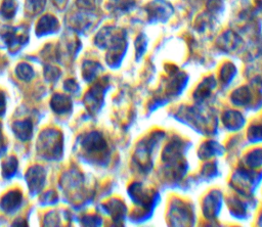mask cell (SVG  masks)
I'll use <instances>...</instances> for the list:
<instances>
[{
  "label": "cell",
  "mask_w": 262,
  "mask_h": 227,
  "mask_svg": "<svg viewBox=\"0 0 262 227\" xmlns=\"http://www.w3.org/2000/svg\"><path fill=\"white\" fill-rule=\"evenodd\" d=\"M62 150L61 135L53 129L45 130L38 139V151L47 160L57 158Z\"/></svg>",
  "instance_id": "1"
},
{
  "label": "cell",
  "mask_w": 262,
  "mask_h": 227,
  "mask_svg": "<svg viewBox=\"0 0 262 227\" xmlns=\"http://www.w3.org/2000/svg\"><path fill=\"white\" fill-rule=\"evenodd\" d=\"M28 41V33L25 28H6L0 33V46L9 50H17Z\"/></svg>",
  "instance_id": "2"
},
{
  "label": "cell",
  "mask_w": 262,
  "mask_h": 227,
  "mask_svg": "<svg viewBox=\"0 0 262 227\" xmlns=\"http://www.w3.org/2000/svg\"><path fill=\"white\" fill-rule=\"evenodd\" d=\"M26 180L28 182L29 188L32 193H37L39 190L42 188L45 180V172L43 168L39 166H35L29 169L27 175H26Z\"/></svg>",
  "instance_id": "3"
},
{
  "label": "cell",
  "mask_w": 262,
  "mask_h": 227,
  "mask_svg": "<svg viewBox=\"0 0 262 227\" xmlns=\"http://www.w3.org/2000/svg\"><path fill=\"white\" fill-rule=\"evenodd\" d=\"M56 30H58L57 19L53 15L46 14L42 16L38 21L36 33L38 36H43V35L54 33Z\"/></svg>",
  "instance_id": "4"
},
{
  "label": "cell",
  "mask_w": 262,
  "mask_h": 227,
  "mask_svg": "<svg viewBox=\"0 0 262 227\" xmlns=\"http://www.w3.org/2000/svg\"><path fill=\"white\" fill-rule=\"evenodd\" d=\"M20 203H21V193L17 190H13L6 193L0 201V206L2 210H4L5 212L15 211L16 209H18Z\"/></svg>",
  "instance_id": "5"
},
{
  "label": "cell",
  "mask_w": 262,
  "mask_h": 227,
  "mask_svg": "<svg viewBox=\"0 0 262 227\" xmlns=\"http://www.w3.org/2000/svg\"><path fill=\"white\" fill-rule=\"evenodd\" d=\"M12 129H13L15 136L24 141L30 139L32 136V133H33V126H32V122L30 120L14 122Z\"/></svg>",
  "instance_id": "6"
},
{
  "label": "cell",
  "mask_w": 262,
  "mask_h": 227,
  "mask_svg": "<svg viewBox=\"0 0 262 227\" xmlns=\"http://www.w3.org/2000/svg\"><path fill=\"white\" fill-rule=\"evenodd\" d=\"M51 108L57 114H63L71 109L72 103L70 99L62 94H55L50 101Z\"/></svg>",
  "instance_id": "7"
},
{
  "label": "cell",
  "mask_w": 262,
  "mask_h": 227,
  "mask_svg": "<svg viewBox=\"0 0 262 227\" xmlns=\"http://www.w3.org/2000/svg\"><path fill=\"white\" fill-rule=\"evenodd\" d=\"M16 8H17L16 0H3L1 9H0V14L6 19H10L14 16Z\"/></svg>",
  "instance_id": "8"
},
{
  "label": "cell",
  "mask_w": 262,
  "mask_h": 227,
  "mask_svg": "<svg viewBox=\"0 0 262 227\" xmlns=\"http://www.w3.org/2000/svg\"><path fill=\"white\" fill-rule=\"evenodd\" d=\"M46 4V0H26V10L31 15L40 13Z\"/></svg>",
  "instance_id": "9"
},
{
  "label": "cell",
  "mask_w": 262,
  "mask_h": 227,
  "mask_svg": "<svg viewBox=\"0 0 262 227\" xmlns=\"http://www.w3.org/2000/svg\"><path fill=\"white\" fill-rule=\"evenodd\" d=\"M15 73L17 77L24 81H30L34 77V71L32 66L25 62H21L16 66Z\"/></svg>",
  "instance_id": "10"
},
{
  "label": "cell",
  "mask_w": 262,
  "mask_h": 227,
  "mask_svg": "<svg viewBox=\"0 0 262 227\" xmlns=\"http://www.w3.org/2000/svg\"><path fill=\"white\" fill-rule=\"evenodd\" d=\"M16 168H17V161H16V158L13 157V156L7 158V160L4 161L3 164H2V173H3V176H4L5 178L11 177V176L15 173Z\"/></svg>",
  "instance_id": "11"
},
{
  "label": "cell",
  "mask_w": 262,
  "mask_h": 227,
  "mask_svg": "<svg viewBox=\"0 0 262 227\" xmlns=\"http://www.w3.org/2000/svg\"><path fill=\"white\" fill-rule=\"evenodd\" d=\"M59 75H60V72H59L56 67L49 66V67H47V69L45 70V76H46V78L49 79L50 81L56 80Z\"/></svg>",
  "instance_id": "12"
},
{
  "label": "cell",
  "mask_w": 262,
  "mask_h": 227,
  "mask_svg": "<svg viewBox=\"0 0 262 227\" xmlns=\"http://www.w3.org/2000/svg\"><path fill=\"white\" fill-rule=\"evenodd\" d=\"M57 199V196L56 194L53 192V191H49L47 192L46 194H44L43 196V201H46V202H49V203H52V202H55Z\"/></svg>",
  "instance_id": "13"
},
{
  "label": "cell",
  "mask_w": 262,
  "mask_h": 227,
  "mask_svg": "<svg viewBox=\"0 0 262 227\" xmlns=\"http://www.w3.org/2000/svg\"><path fill=\"white\" fill-rule=\"evenodd\" d=\"M64 89L68 90V91H71V92H74L78 89V86L76 84V82L74 80H67L64 82Z\"/></svg>",
  "instance_id": "14"
},
{
  "label": "cell",
  "mask_w": 262,
  "mask_h": 227,
  "mask_svg": "<svg viewBox=\"0 0 262 227\" xmlns=\"http://www.w3.org/2000/svg\"><path fill=\"white\" fill-rule=\"evenodd\" d=\"M5 110V98L2 92H0V116L4 112Z\"/></svg>",
  "instance_id": "15"
},
{
  "label": "cell",
  "mask_w": 262,
  "mask_h": 227,
  "mask_svg": "<svg viewBox=\"0 0 262 227\" xmlns=\"http://www.w3.org/2000/svg\"><path fill=\"white\" fill-rule=\"evenodd\" d=\"M52 1L55 4V6H57L59 8H62L67 4V0H52Z\"/></svg>",
  "instance_id": "16"
},
{
  "label": "cell",
  "mask_w": 262,
  "mask_h": 227,
  "mask_svg": "<svg viewBox=\"0 0 262 227\" xmlns=\"http://www.w3.org/2000/svg\"><path fill=\"white\" fill-rule=\"evenodd\" d=\"M0 141H1V128H0Z\"/></svg>",
  "instance_id": "17"
}]
</instances>
